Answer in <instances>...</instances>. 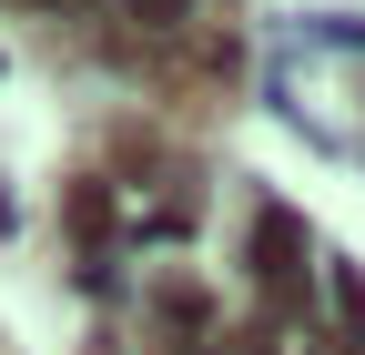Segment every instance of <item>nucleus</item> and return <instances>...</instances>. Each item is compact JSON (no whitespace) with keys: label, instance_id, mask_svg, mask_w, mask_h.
I'll return each mask as SVG.
<instances>
[{"label":"nucleus","instance_id":"nucleus-6","mask_svg":"<svg viewBox=\"0 0 365 355\" xmlns=\"http://www.w3.org/2000/svg\"><path fill=\"white\" fill-rule=\"evenodd\" d=\"M31 11H51V0H31Z\"/></svg>","mask_w":365,"mask_h":355},{"label":"nucleus","instance_id":"nucleus-2","mask_svg":"<svg viewBox=\"0 0 365 355\" xmlns=\"http://www.w3.org/2000/svg\"><path fill=\"white\" fill-rule=\"evenodd\" d=\"M153 315H163V325H203L213 304H203V284H193V274H163V284H153Z\"/></svg>","mask_w":365,"mask_h":355},{"label":"nucleus","instance_id":"nucleus-4","mask_svg":"<svg viewBox=\"0 0 365 355\" xmlns=\"http://www.w3.org/2000/svg\"><path fill=\"white\" fill-rule=\"evenodd\" d=\"M132 21H143V31H182V21H193V0H132Z\"/></svg>","mask_w":365,"mask_h":355},{"label":"nucleus","instance_id":"nucleus-1","mask_svg":"<svg viewBox=\"0 0 365 355\" xmlns=\"http://www.w3.org/2000/svg\"><path fill=\"white\" fill-rule=\"evenodd\" d=\"M254 274L274 304H304V224L284 203H264V224H254Z\"/></svg>","mask_w":365,"mask_h":355},{"label":"nucleus","instance_id":"nucleus-5","mask_svg":"<svg viewBox=\"0 0 365 355\" xmlns=\"http://www.w3.org/2000/svg\"><path fill=\"white\" fill-rule=\"evenodd\" d=\"M163 355H193V345H163Z\"/></svg>","mask_w":365,"mask_h":355},{"label":"nucleus","instance_id":"nucleus-3","mask_svg":"<svg viewBox=\"0 0 365 355\" xmlns=\"http://www.w3.org/2000/svg\"><path fill=\"white\" fill-rule=\"evenodd\" d=\"M71 234H81V244H91V234H112V183H91V173L71 183Z\"/></svg>","mask_w":365,"mask_h":355}]
</instances>
